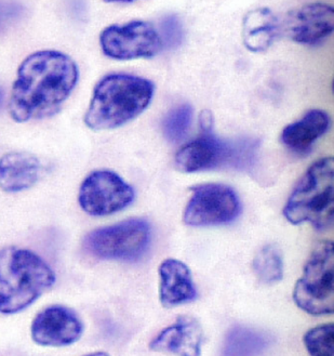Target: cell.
<instances>
[{
  "instance_id": "cell-1",
  "label": "cell",
  "mask_w": 334,
  "mask_h": 356,
  "mask_svg": "<svg viewBox=\"0 0 334 356\" xmlns=\"http://www.w3.org/2000/svg\"><path fill=\"white\" fill-rule=\"evenodd\" d=\"M78 81L71 56L54 50L35 52L22 62L11 92L9 111L15 122L56 114Z\"/></svg>"
},
{
  "instance_id": "cell-2",
  "label": "cell",
  "mask_w": 334,
  "mask_h": 356,
  "mask_svg": "<svg viewBox=\"0 0 334 356\" xmlns=\"http://www.w3.org/2000/svg\"><path fill=\"white\" fill-rule=\"evenodd\" d=\"M154 95L151 81L129 74H110L93 91L85 122L90 129L110 130L144 112Z\"/></svg>"
},
{
  "instance_id": "cell-3",
  "label": "cell",
  "mask_w": 334,
  "mask_h": 356,
  "mask_svg": "<svg viewBox=\"0 0 334 356\" xmlns=\"http://www.w3.org/2000/svg\"><path fill=\"white\" fill-rule=\"evenodd\" d=\"M56 283L49 264L27 249L0 250V313L25 310Z\"/></svg>"
},
{
  "instance_id": "cell-4",
  "label": "cell",
  "mask_w": 334,
  "mask_h": 356,
  "mask_svg": "<svg viewBox=\"0 0 334 356\" xmlns=\"http://www.w3.org/2000/svg\"><path fill=\"white\" fill-rule=\"evenodd\" d=\"M292 225L310 222L315 229L331 227L334 217V159L315 161L297 184L283 208Z\"/></svg>"
},
{
  "instance_id": "cell-5",
  "label": "cell",
  "mask_w": 334,
  "mask_h": 356,
  "mask_svg": "<svg viewBox=\"0 0 334 356\" xmlns=\"http://www.w3.org/2000/svg\"><path fill=\"white\" fill-rule=\"evenodd\" d=\"M259 144L256 140L223 141L205 134L184 145L176 155V166L182 172H198L217 167L249 170L254 167Z\"/></svg>"
},
{
  "instance_id": "cell-6",
  "label": "cell",
  "mask_w": 334,
  "mask_h": 356,
  "mask_svg": "<svg viewBox=\"0 0 334 356\" xmlns=\"http://www.w3.org/2000/svg\"><path fill=\"white\" fill-rule=\"evenodd\" d=\"M293 300L301 310L310 315L334 312V245L322 241L315 245L304 266L303 275L295 284Z\"/></svg>"
},
{
  "instance_id": "cell-7",
  "label": "cell",
  "mask_w": 334,
  "mask_h": 356,
  "mask_svg": "<svg viewBox=\"0 0 334 356\" xmlns=\"http://www.w3.org/2000/svg\"><path fill=\"white\" fill-rule=\"evenodd\" d=\"M151 241L149 222L143 219H129L94 229L85 236L83 247L95 258L137 261L144 256Z\"/></svg>"
},
{
  "instance_id": "cell-8",
  "label": "cell",
  "mask_w": 334,
  "mask_h": 356,
  "mask_svg": "<svg viewBox=\"0 0 334 356\" xmlns=\"http://www.w3.org/2000/svg\"><path fill=\"white\" fill-rule=\"evenodd\" d=\"M240 200L230 186L201 184L192 190L183 220L190 227H213L231 223L240 213Z\"/></svg>"
},
{
  "instance_id": "cell-9",
  "label": "cell",
  "mask_w": 334,
  "mask_h": 356,
  "mask_svg": "<svg viewBox=\"0 0 334 356\" xmlns=\"http://www.w3.org/2000/svg\"><path fill=\"white\" fill-rule=\"evenodd\" d=\"M135 200V190L117 173L93 171L83 180L79 190V205L94 217L114 215L127 208Z\"/></svg>"
},
{
  "instance_id": "cell-10",
  "label": "cell",
  "mask_w": 334,
  "mask_h": 356,
  "mask_svg": "<svg viewBox=\"0 0 334 356\" xmlns=\"http://www.w3.org/2000/svg\"><path fill=\"white\" fill-rule=\"evenodd\" d=\"M100 44L103 52L115 60L151 58L162 47L156 29L144 21L106 27L101 34Z\"/></svg>"
},
{
  "instance_id": "cell-11",
  "label": "cell",
  "mask_w": 334,
  "mask_h": 356,
  "mask_svg": "<svg viewBox=\"0 0 334 356\" xmlns=\"http://www.w3.org/2000/svg\"><path fill=\"white\" fill-rule=\"evenodd\" d=\"M83 324L75 311L64 305L46 307L35 316L31 327L32 339L42 346H71L83 336Z\"/></svg>"
},
{
  "instance_id": "cell-12",
  "label": "cell",
  "mask_w": 334,
  "mask_h": 356,
  "mask_svg": "<svg viewBox=\"0 0 334 356\" xmlns=\"http://www.w3.org/2000/svg\"><path fill=\"white\" fill-rule=\"evenodd\" d=\"M334 29V10L326 3H308L290 11L285 31L299 44H316L327 38Z\"/></svg>"
},
{
  "instance_id": "cell-13",
  "label": "cell",
  "mask_w": 334,
  "mask_h": 356,
  "mask_svg": "<svg viewBox=\"0 0 334 356\" xmlns=\"http://www.w3.org/2000/svg\"><path fill=\"white\" fill-rule=\"evenodd\" d=\"M203 342V326L195 317L183 315L176 322L161 330L149 343L155 352L178 356H200Z\"/></svg>"
},
{
  "instance_id": "cell-14",
  "label": "cell",
  "mask_w": 334,
  "mask_h": 356,
  "mask_svg": "<svg viewBox=\"0 0 334 356\" xmlns=\"http://www.w3.org/2000/svg\"><path fill=\"white\" fill-rule=\"evenodd\" d=\"M159 298L162 305L174 307L192 302L197 298L193 275L184 262L167 259L159 266Z\"/></svg>"
},
{
  "instance_id": "cell-15",
  "label": "cell",
  "mask_w": 334,
  "mask_h": 356,
  "mask_svg": "<svg viewBox=\"0 0 334 356\" xmlns=\"http://www.w3.org/2000/svg\"><path fill=\"white\" fill-rule=\"evenodd\" d=\"M44 165L26 152H11L0 159V188L8 193L22 192L40 181Z\"/></svg>"
},
{
  "instance_id": "cell-16",
  "label": "cell",
  "mask_w": 334,
  "mask_h": 356,
  "mask_svg": "<svg viewBox=\"0 0 334 356\" xmlns=\"http://www.w3.org/2000/svg\"><path fill=\"white\" fill-rule=\"evenodd\" d=\"M330 118L327 113L312 110L300 120L288 124L281 132V140L285 147L297 152H305L329 129Z\"/></svg>"
},
{
  "instance_id": "cell-17",
  "label": "cell",
  "mask_w": 334,
  "mask_h": 356,
  "mask_svg": "<svg viewBox=\"0 0 334 356\" xmlns=\"http://www.w3.org/2000/svg\"><path fill=\"white\" fill-rule=\"evenodd\" d=\"M277 17L267 8H259L247 13L244 20V46L252 52L269 49L278 34Z\"/></svg>"
},
{
  "instance_id": "cell-18",
  "label": "cell",
  "mask_w": 334,
  "mask_h": 356,
  "mask_svg": "<svg viewBox=\"0 0 334 356\" xmlns=\"http://www.w3.org/2000/svg\"><path fill=\"white\" fill-rule=\"evenodd\" d=\"M271 343V337L261 330L235 326L225 336L222 356H259Z\"/></svg>"
},
{
  "instance_id": "cell-19",
  "label": "cell",
  "mask_w": 334,
  "mask_h": 356,
  "mask_svg": "<svg viewBox=\"0 0 334 356\" xmlns=\"http://www.w3.org/2000/svg\"><path fill=\"white\" fill-rule=\"evenodd\" d=\"M254 274L261 283L273 285L283 277V260L281 252L274 245L264 246L253 259Z\"/></svg>"
},
{
  "instance_id": "cell-20",
  "label": "cell",
  "mask_w": 334,
  "mask_h": 356,
  "mask_svg": "<svg viewBox=\"0 0 334 356\" xmlns=\"http://www.w3.org/2000/svg\"><path fill=\"white\" fill-rule=\"evenodd\" d=\"M303 342L310 356H334V325L314 327L304 334Z\"/></svg>"
},
{
  "instance_id": "cell-21",
  "label": "cell",
  "mask_w": 334,
  "mask_h": 356,
  "mask_svg": "<svg viewBox=\"0 0 334 356\" xmlns=\"http://www.w3.org/2000/svg\"><path fill=\"white\" fill-rule=\"evenodd\" d=\"M193 122V108L190 104L176 106L167 115L164 122L165 137L170 142L183 140Z\"/></svg>"
},
{
  "instance_id": "cell-22",
  "label": "cell",
  "mask_w": 334,
  "mask_h": 356,
  "mask_svg": "<svg viewBox=\"0 0 334 356\" xmlns=\"http://www.w3.org/2000/svg\"><path fill=\"white\" fill-rule=\"evenodd\" d=\"M161 44L168 49H176L183 42L184 29L176 15H171L161 21Z\"/></svg>"
},
{
  "instance_id": "cell-23",
  "label": "cell",
  "mask_w": 334,
  "mask_h": 356,
  "mask_svg": "<svg viewBox=\"0 0 334 356\" xmlns=\"http://www.w3.org/2000/svg\"><path fill=\"white\" fill-rule=\"evenodd\" d=\"M19 10L15 5L10 3H0V29L12 19L15 15V11Z\"/></svg>"
},
{
  "instance_id": "cell-24",
  "label": "cell",
  "mask_w": 334,
  "mask_h": 356,
  "mask_svg": "<svg viewBox=\"0 0 334 356\" xmlns=\"http://www.w3.org/2000/svg\"><path fill=\"white\" fill-rule=\"evenodd\" d=\"M200 126H201V129L206 132V134H210L211 129H212L213 124V118L211 113L208 112V111H203L200 115Z\"/></svg>"
},
{
  "instance_id": "cell-25",
  "label": "cell",
  "mask_w": 334,
  "mask_h": 356,
  "mask_svg": "<svg viewBox=\"0 0 334 356\" xmlns=\"http://www.w3.org/2000/svg\"><path fill=\"white\" fill-rule=\"evenodd\" d=\"M85 356H110L108 353H105V352H94V353L88 354V355Z\"/></svg>"
},
{
  "instance_id": "cell-26",
  "label": "cell",
  "mask_w": 334,
  "mask_h": 356,
  "mask_svg": "<svg viewBox=\"0 0 334 356\" xmlns=\"http://www.w3.org/2000/svg\"><path fill=\"white\" fill-rule=\"evenodd\" d=\"M1 103H3V92L0 90V105H1Z\"/></svg>"
}]
</instances>
